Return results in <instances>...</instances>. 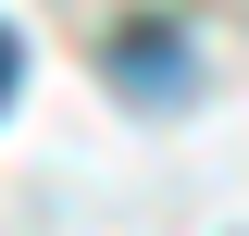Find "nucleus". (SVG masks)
I'll return each mask as SVG.
<instances>
[{"instance_id": "f257e3e1", "label": "nucleus", "mask_w": 249, "mask_h": 236, "mask_svg": "<svg viewBox=\"0 0 249 236\" xmlns=\"http://www.w3.org/2000/svg\"><path fill=\"white\" fill-rule=\"evenodd\" d=\"M112 87L124 100H187V37L175 25H124L112 37Z\"/></svg>"}, {"instance_id": "f03ea898", "label": "nucleus", "mask_w": 249, "mask_h": 236, "mask_svg": "<svg viewBox=\"0 0 249 236\" xmlns=\"http://www.w3.org/2000/svg\"><path fill=\"white\" fill-rule=\"evenodd\" d=\"M13 75H25V37H13V25H0V100H13Z\"/></svg>"}]
</instances>
